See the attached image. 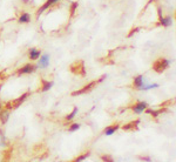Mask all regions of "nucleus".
I'll return each instance as SVG.
<instances>
[{
	"label": "nucleus",
	"mask_w": 176,
	"mask_h": 162,
	"mask_svg": "<svg viewBox=\"0 0 176 162\" xmlns=\"http://www.w3.org/2000/svg\"><path fill=\"white\" fill-rule=\"evenodd\" d=\"M172 62H173V60H170V59H157L153 65V69L157 73H162L172 65Z\"/></svg>",
	"instance_id": "1"
},
{
	"label": "nucleus",
	"mask_w": 176,
	"mask_h": 162,
	"mask_svg": "<svg viewBox=\"0 0 176 162\" xmlns=\"http://www.w3.org/2000/svg\"><path fill=\"white\" fill-rule=\"evenodd\" d=\"M29 95V93H25V94H22L20 98H18L16 100H14L12 102H10L8 105H7V109L10 110V109H16L18 107H20V105L21 104H24V101L27 99V96Z\"/></svg>",
	"instance_id": "2"
},
{
	"label": "nucleus",
	"mask_w": 176,
	"mask_h": 162,
	"mask_svg": "<svg viewBox=\"0 0 176 162\" xmlns=\"http://www.w3.org/2000/svg\"><path fill=\"white\" fill-rule=\"evenodd\" d=\"M37 68H38V66H35V65L27 64V65H25V66H22L21 68H19V69H18V75H22V74H31V73L35 72V70H37Z\"/></svg>",
	"instance_id": "3"
},
{
	"label": "nucleus",
	"mask_w": 176,
	"mask_h": 162,
	"mask_svg": "<svg viewBox=\"0 0 176 162\" xmlns=\"http://www.w3.org/2000/svg\"><path fill=\"white\" fill-rule=\"evenodd\" d=\"M40 60H39V62H38V67L42 68V69H45V68H47L49 66V60H51V55L48 53H43L40 55V58H39Z\"/></svg>",
	"instance_id": "4"
},
{
	"label": "nucleus",
	"mask_w": 176,
	"mask_h": 162,
	"mask_svg": "<svg viewBox=\"0 0 176 162\" xmlns=\"http://www.w3.org/2000/svg\"><path fill=\"white\" fill-rule=\"evenodd\" d=\"M95 85H97V81H93V82H91V83L86 85L82 89H79V91H76V92H73L72 95H73V96H76V95L86 94V93H88V92H91V91L93 89V87H95Z\"/></svg>",
	"instance_id": "5"
},
{
	"label": "nucleus",
	"mask_w": 176,
	"mask_h": 162,
	"mask_svg": "<svg viewBox=\"0 0 176 162\" xmlns=\"http://www.w3.org/2000/svg\"><path fill=\"white\" fill-rule=\"evenodd\" d=\"M146 108H148V104L146 101H140V102H136L135 105L132 107V109L136 114H142L146 110Z\"/></svg>",
	"instance_id": "6"
},
{
	"label": "nucleus",
	"mask_w": 176,
	"mask_h": 162,
	"mask_svg": "<svg viewBox=\"0 0 176 162\" xmlns=\"http://www.w3.org/2000/svg\"><path fill=\"white\" fill-rule=\"evenodd\" d=\"M60 0H46V2L41 6L40 8L38 10V12H37V14H38V18L40 16V14H42L45 11H47L52 5H54V4H56V2H59Z\"/></svg>",
	"instance_id": "7"
},
{
	"label": "nucleus",
	"mask_w": 176,
	"mask_h": 162,
	"mask_svg": "<svg viewBox=\"0 0 176 162\" xmlns=\"http://www.w3.org/2000/svg\"><path fill=\"white\" fill-rule=\"evenodd\" d=\"M41 55V51L38 48H29L28 50V58L29 60H38Z\"/></svg>",
	"instance_id": "8"
},
{
	"label": "nucleus",
	"mask_w": 176,
	"mask_h": 162,
	"mask_svg": "<svg viewBox=\"0 0 176 162\" xmlns=\"http://www.w3.org/2000/svg\"><path fill=\"white\" fill-rule=\"evenodd\" d=\"M173 18L172 15H168V16H160V25H162L163 27H170L173 25Z\"/></svg>",
	"instance_id": "9"
},
{
	"label": "nucleus",
	"mask_w": 176,
	"mask_h": 162,
	"mask_svg": "<svg viewBox=\"0 0 176 162\" xmlns=\"http://www.w3.org/2000/svg\"><path fill=\"white\" fill-rule=\"evenodd\" d=\"M31 21V14L27 12H22L18 18V22L19 24H27Z\"/></svg>",
	"instance_id": "10"
},
{
	"label": "nucleus",
	"mask_w": 176,
	"mask_h": 162,
	"mask_svg": "<svg viewBox=\"0 0 176 162\" xmlns=\"http://www.w3.org/2000/svg\"><path fill=\"white\" fill-rule=\"evenodd\" d=\"M145 82H146V79H145L143 75H137L136 78H134V87H135L136 89L140 91L141 86H142Z\"/></svg>",
	"instance_id": "11"
},
{
	"label": "nucleus",
	"mask_w": 176,
	"mask_h": 162,
	"mask_svg": "<svg viewBox=\"0 0 176 162\" xmlns=\"http://www.w3.org/2000/svg\"><path fill=\"white\" fill-rule=\"evenodd\" d=\"M120 128V126L119 124H113V126H109L107 127L105 130H103V134L106 135V136H110V135H113L118 129Z\"/></svg>",
	"instance_id": "12"
},
{
	"label": "nucleus",
	"mask_w": 176,
	"mask_h": 162,
	"mask_svg": "<svg viewBox=\"0 0 176 162\" xmlns=\"http://www.w3.org/2000/svg\"><path fill=\"white\" fill-rule=\"evenodd\" d=\"M8 119H10V110L8 109L0 110V120H1V123L5 124L6 122L8 121Z\"/></svg>",
	"instance_id": "13"
},
{
	"label": "nucleus",
	"mask_w": 176,
	"mask_h": 162,
	"mask_svg": "<svg viewBox=\"0 0 176 162\" xmlns=\"http://www.w3.org/2000/svg\"><path fill=\"white\" fill-rule=\"evenodd\" d=\"M42 82V87H41V92H47L53 87V81L41 80Z\"/></svg>",
	"instance_id": "14"
},
{
	"label": "nucleus",
	"mask_w": 176,
	"mask_h": 162,
	"mask_svg": "<svg viewBox=\"0 0 176 162\" xmlns=\"http://www.w3.org/2000/svg\"><path fill=\"white\" fill-rule=\"evenodd\" d=\"M160 85L159 83H143L140 88V91H148V89H154V88H159Z\"/></svg>",
	"instance_id": "15"
},
{
	"label": "nucleus",
	"mask_w": 176,
	"mask_h": 162,
	"mask_svg": "<svg viewBox=\"0 0 176 162\" xmlns=\"http://www.w3.org/2000/svg\"><path fill=\"white\" fill-rule=\"evenodd\" d=\"M139 123H140V120H136V121L130 122V123H128V124L123 126V127H122V129H123V130H129V129H132V128L136 127V126H137Z\"/></svg>",
	"instance_id": "16"
},
{
	"label": "nucleus",
	"mask_w": 176,
	"mask_h": 162,
	"mask_svg": "<svg viewBox=\"0 0 176 162\" xmlns=\"http://www.w3.org/2000/svg\"><path fill=\"white\" fill-rule=\"evenodd\" d=\"M78 114V107H74V109H73V112L70 113V114H68L67 116H66V120L67 121H72L74 118H75V115Z\"/></svg>",
	"instance_id": "17"
},
{
	"label": "nucleus",
	"mask_w": 176,
	"mask_h": 162,
	"mask_svg": "<svg viewBox=\"0 0 176 162\" xmlns=\"http://www.w3.org/2000/svg\"><path fill=\"white\" fill-rule=\"evenodd\" d=\"M76 8H78V2H72V5H70V15L75 14Z\"/></svg>",
	"instance_id": "18"
},
{
	"label": "nucleus",
	"mask_w": 176,
	"mask_h": 162,
	"mask_svg": "<svg viewBox=\"0 0 176 162\" xmlns=\"http://www.w3.org/2000/svg\"><path fill=\"white\" fill-rule=\"evenodd\" d=\"M80 124L79 123H73L70 127H69V132H75V130H78V129H80Z\"/></svg>",
	"instance_id": "19"
},
{
	"label": "nucleus",
	"mask_w": 176,
	"mask_h": 162,
	"mask_svg": "<svg viewBox=\"0 0 176 162\" xmlns=\"http://www.w3.org/2000/svg\"><path fill=\"white\" fill-rule=\"evenodd\" d=\"M88 156H89V153H85L83 155L79 156V158H76V159H75V161H83V160H86Z\"/></svg>",
	"instance_id": "20"
},
{
	"label": "nucleus",
	"mask_w": 176,
	"mask_h": 162,
	"mask_svg": "<svg viewBox=\"0 0 176 162\" xmlns=\"http://www.w3.org/2000/svg\"><path fill=\"white\" fill-rule=\"evenodd\" d=\"M0 146H6V139L4 134L0 135Z\"/></svg>",
	"instance_id": "21"
},
{
	"label": "nucleus",
	"mask_w": 176,
	"mask_h": 162,
	"mask_svg": "<svg viewBox=\"0 0 176 162\" xmlns=\"http://www.w3.org/2000/svg\"><path fill=\"white\" fill-rule=\"evenodd\" d=\"M102 161H113V158L112 156H102Z\"/></svg>",
	"instance_id": "22"
},
{
	"label": "nucleus",
	"mask_w": 176,
	"mask_h": 162,
	"mask_svg": "<svg viewBox=\"0 0 176 162\" xmlns=\"http://www.w3.org/2000/svg\"><path fill=\"white\" fill-rule=\"evenodd\" d=\"M141 160H142V161H150V158L145 156V158H141Z\"/></svg>",
	"instance_id": "23"
},
{
	"label": "nucleus",
	"mask_w": 176,
	"mask_h": 162,
	"mask_svg": "<svg viewBox=\"0 0 176 162\" xmlns=\"http://www.w3.org/2000/svg\"><path fill=\"white\" fill-rule=\"evenodd\" d=\"M21 1H24V2H27L28 0H21Z\"/></svg>",
	"instance_id": "24"
},
{
	"label": "nucleus",
	"mask_w": 176,
	"mask_h": 162,
	"mask_svg": "<svg viewBox=\"0 0 176 162\" xmlns=\"http://www.w3.org/2000/svg\"><path fill=\"white\" fill-rule=\"evenodd\" d=\"M0 110H1V107H0Z\"/></svg>",
	"instance_id": "25"
}]
</instances>
